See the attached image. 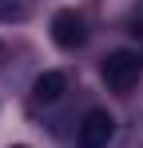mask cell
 I'll use <instances>...</instances> for the list:
<instances>
[{
    "mask_svg": "<svg viewBox=\"0 0 143 148\" xmlns=\"http://www.w3.org/2000/svg\"><path fill=\"white\" fill-rule=\"evenodd\" d=\"M139 72H143V60H139V52H127V48L111 52V56H107V60L99 64V76H103V84H107L111 92H119V96L135 88Z\"/></svg>",
    "mask_w": 143,
    "mask_h": 148,
    "instance_id": "1",
    "label": "cell"
},
{
    "mask_svg": "<svg viewBox=\"0 0 143 148\" xmlns=\"http://www.w3.org/2000/svg\"><path fill=\"white\" fill-rule=\"evenodd\" d=\"M111 136H115V120H111V112L92 108V112L84 116V124H80L76 144H80V148H107V144H111Z\"/></svg>",
    "mask_w": 143,
    "mask_h": 148,
    "instance_id": "2",
    "label": "cell"
},
{
    "mask_svg": "<svg viewBox=\"0 0 143 148\" xmlns=\"http://www.w3.org/2000/svg\"><path fill=\"white\" fill-rule=\"evenodd\" d=\"M84 16L80 12H72V8H64V12H56V20H52V40L60 44V48H80L84 44Z\"/></svg>",
    "mask_w": 143,
    "mask_h": 148,
    "instance_id": "3",
    "label": "cell"
},
{
    "mask_svg": "<svg viewBox=\"0 0 143 148\" xmlns=\"http://www.w3.org/2000/svg\"><path fill=\"white\" fill-rule=\"evenodd\" d=\"M64 88H68L64 72H44V76H36V84H32V100L36 104H56L64 96Z\"/></svg>",
    "mask_w": 143,
    "mask_h": 148,
    "instance_id": "4",
    "label": "cell"
},
{
    "mask_svg": "<svg viewBox=\"0 0 143 148\" xmlns=\"http://www.w3.org/2000/svg\"><path fill=\"white\" fill-rule=\"evenodd\" d=\"M32 0H0V20H24Z\"/></svg>",
    "mask_w": 143,
    "mask_h": 148,
    "instance_id": "5",
    "label": "cell"
},
{
    "mask_svg": "<svg viewBox=\"0 0 143 148\" xmlns=\"http://www.w3.org/2000/svg\"><path fill=\"white\" fill-rule=\"evenodd\" d=\"M0 56H4V44H0Z\"/></svg>",
    "mask_w": 143,
    "mask_h": 148,
    "instance_id": "6",
    "label": "cell"
},
{
    "mask_svg": "<svg viewBox=\"0 0 143 148\" xmlns=\"http://www.w3.org/2000/svg\"><path fill=\"white\" fill-rule=\"evenodd\" d=\"M16 148H24V144H16Z\"/></svg>",
    "mask_w": 143,
    "mask_h": 148,
    "instance_id": "7",
    "label": "cell"
}]
</instances>
